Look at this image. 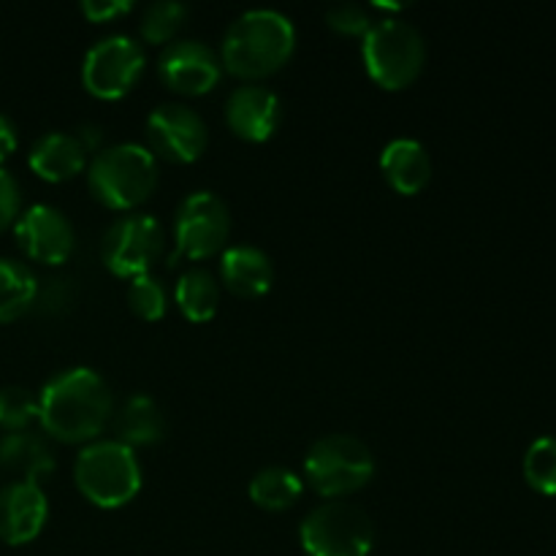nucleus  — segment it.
Instances as JSON below:
<instances>
[{"label": "nucleus", "instance_id": "nucleus-1", "mask_svg": "<svg viewBox=\"0 0 556 556\" xmlns=\"http://www.w3.org/2000/svg\"><path fill=\"white\" fill-rule=\"evenodd\" d=\"M112 416V389L90 367H71L52 375L38 394V424L43 434L60 443L87 445L101 440Z\"/></svg>", "mask_w": 556, "mask_h": 556}, {"label": "nucleus", "instance_id": "nucleus-2", "mask_svg": "<svg viewBox=\"0 0 556 556\" xmlns=\"http://www.w3.org/2000/svg\"><path fill=\"white\" fill-rule=\"evenodd\" d=\"M296 49V27L277 9H250L228 25L220 43L223 71L244 81L277 74Z\"/></svg>", "mask_w": 556, "mask_h": 556}, {"label": "nucleus", "instance_id": "nucleus-3", "mask_svg": "<svg viewBox=\"0 0 556 556\" xmlns=\"http://www.w3.org/2000/svg\"><path fill=\"white\" fill-rule=\"evenodd\" d=\"M157 157L150 147L123 141L103 147L87 166V188L92 199L114 212H134L157 188Z\"/></svg>", "mask_w": 556, "mask_h": 556}, {"label": "nucleus", "instance_id": "nucleus-4", "mask_svg": "<svg viewBox=\"0 0 556 556\" xmlns=\"http://www.w3.org/2000/svg\"><path fill=\"white\" fill-rule=\"evenodd\" d=\"M74 483L96 508H123L141 492L139 456L117 440H92L76 454Z\"/></svg>", "mask_w": 556, "mask_h": 556}, {"label": "nucleus", "instance_id": "nucleus-5", "mask_svg": "<svg viewBox=\"0 0 556 556\" xmlns=\"http://www.w3.org/2000/svg\"><path fill=\"white\" fill-rule=\"evenodd\" d=\"M362 58L375 85L383 90H405L421 76L427 43L407 20L383 16L375 20L372 30L362 38Z\"/></svg>", "mask_w": 556, "mask_h": 556}, {"label": "nucleus", "instance_id": "nucleus-6", "mask_svg": "<svg viewBox=\"0 0 556 556\" xmlns=\"http://www.w3.org/2000/svg\"><path fill=\"white\" fill-rule=\"evenodd\" d=\"M375 478V456L356 434H326L304 456V481L326 500H345Z\"/></svg>", "mask_w": 556, "mask_h": 556}, {"label": "nucleus", "instance_id": "nucleus-7", "mask_svg": "<svg viewBox=\"0 0 556 556\" xmlns=\"http://www.w3.org/2000/svg\"><path fill=\"white\" fill-rule=\"evenodd\" d=\"M299 541L307 556H367L375 527L367 510L348 500H326L304 516Z\"/></svg>", "mask_w": 556, "mask_h": 556}, {"label": "nucleus", "instance_id": "nucleus-8", "mask_svg": "<svg viewBox=\"0 0 556 556\" xmlns=\"http://www.w3.org/2000/svg\"><path fill=\"white\" fill-rule=\"evenodd\" d=\"M231 237V212L212 190H193L179 201L174 212V253L166 264L179 261H204L223 253Z\"/></svg>", "mask_w": 556, "mask_h": 556}, {"label": "nucleus", "instance_id": "nucleus-9", "mask_svg": "<svg viewBox=\"0 0 556 556\" xmlns=\"http://www.w3.org/2000/svg\"><path fill=\"white\" fill-rule=\"evenodd\" d=\"M166 248V228L155 215L125 212L103 233L101 261L114 277L134 280L152 271Z\"/></svg>", "mask_w": 556, "mask_h": 556}, {"label": "nucleus", "instance_id": "nucleus-10", "mask_svg": "<svg viewBox=\"0 0 556 556\" xmlns=\"http://www.w3.org/2000/svg\"><path fill=\"white\" fill-rule=\"evenodd\" d=\"M144 68V47L125 33H112L87 49L81 60V85L101 101H117L139 85Z\"/></svg>", "mask_w": 556, "mask_h": 556}, {"label": "nucleus", "instance_id": "nucleus-11", "mask_svg": "<svg viewBox=\"0 0 556 556\" xmlns=\"http://www.w3.org/2000/svg\"><path fill=\"white\" fill-rule=\"evenodd\" d=\"M210 130L204 117L185 103H161L147 117V147L155 157L168 163H193L204 155Z\"/></svg>", "mask_w": 556, "mask_h": 556}, {"label": "nucleus", "instance_id": "nucleus-12", "mask_svg": "<svg viewBox=\"0 0 556 556\" xmlns=\"http://www.w3.org/2000/svg\"><path fill=\"white\" fill-rule=\"evenodd\" d=\"M157 76L179 96H204L223 79L220 54L199 38H179L157 58Z\"/></svg>", "mask_w": 556, "mask_h": 556}, {"label": "nucleus", "instance_id": "nucleus-13", "mask_svg": "<svg viewBox=\"0 0 556 556\" xmlns=\"http://www.w3.org/2000/svg\"><path fill=\"white\" fill-rule=\"evenodd\" d=\"M14 237L22 253L30 261L60 266L71 258L76 233L63 210L52 204H33L16 217Z\"/></svg>", "mask_w": 556, "mask_h": 556}, {"label": "nucleus", "instance_id": "nucleus-14", "mask_svg": "<svg viewBox=\"0 0 556 556\" xmlns=\"http://www.w3.org/2000/svg\"><path fill=\"white\" fill-rule=\"evenodd\" d=\"M49 519V500L38 483L9 481L0 489V541L25 546L36 541Z\"/></svg>", "mask_w": 556, "mask_h": 556}, {"label": "nucleus", "instance_id": "nucleus-15", "mask_svg": "<svg viewBox=\"0 0 556 556\" xmlns=\"http://www.w3.org/2000/svg\"><path fill=\"white\" fill-rule=\"evenodd\" d=\"M280 117L282 103L277 98V92L269 90L266 85H258V81H244L226 101L228 128L239 139L253 141V144L271 139L277 125H280Z\"/></svg>", "mask_w": 556, "mask_h": 556}, {"label": "nucleus", "instance_id": "nucleus-16", "mask_svg": "<svg viewBox=\"0 0 556 556\" xmlns=\"http://www.w3.org/2000/svg\"><path fill=\"white\" fill-rule=\"evenodd\" d=\"M0 472L14 481L41 486V481H47L54 472V454L47 440L30 429L3 432L0 434Z\"/></svg>", "mask_w": 556, "mask_h": 556}, {"label": "nucleus", "instance_id": "nucleus-17", "mask_svg": "<svg viewBox=\"0 0 556 556\" xmlns=\"http://www.w3.org/2000/svg\"><path fill=\"white\" fill-rule=\"evenodd\" d=\"M220 282L237 296L258 299L275 282V264L255 244H233L220 255Z\"/></svg>", "mask_w": 556, "mask_h": 556}, {"label": "nucleus", "instance_id": "nucleus-18", "mask_svg": "<svg viewBox=\"0 0 556 556\" xmlns=\"http://www.w3.org/2000/svg\"><path fill=\"white\" fill-rule=\"evenodd\" d=\"M27 163L47 182H68L87 168V152L74 134L49 130L33 141Z\"/></svg>", "mask_w": 556, "mask_h": 556}, {"label": "nucleus", "instance_id": "nucleus-19", "mask_svg": "<svg viewBox=\"0 0 556 556\" xmlns=\"http://www.w3.org/2000/svg\"><path fill=\"white\" fill-rule=\"evenodd\" d=\"M380 172H383L386 182L402 195H416L432 179V157H429L427 147L416 139L389 141L380 152Z\"/></svg>", "mask_w": 556, "mask_h": 556}, {"label": "nucleus", "instance_id": "nucleus-20", "mask_svg": "<svg viewBox=\"0 0 556 556\" xmlns=\"http://www.w3.org/2000/svg\"><path fill=\"white\" fill-rule=\"evenodd\" d=\"M114 434L117 443L128 445L130 451L150 448L166 438V416L161 405L147 394H130L123 405L114 410Z\"/></svg>", "mask_w": 556, "mask_h": 556}, {"label": "nucleus", "instance_id": "nucleus-21", "mask_svg": "<svg viewBox=\"0 0 556 556\" xmlns=\"http://www.w3.org/2000/svg\"><path fill=\"white\" fill-rule=\"evenodd\" d=\"M174 302L190 324H206L215 318L217 304H220V280L201 266L182 271L174 286Z\"/></svg>", "mask_w": 556, "mask_h": 556}, {"label": "nucleus", "instance_id": "nucleus-22", "mask_svg": "<svg viewBox=\"0 0 556 556\" xmlns=\"http://www.w3.org/2000/svg\"><path fill=\"white\" fill-rule=\"evenodd\" d=\"M304 481L291 470V467L271 465L264 470L255 472L250 478L248 494L258 508L264 510H288L291 505H296V500L302 497Z\"/></svg>", "mask_w": 556, "mask_h": 556}, {"label": "nucleus", "instance_id": "nucleus-23", "mask_svg": "<svg viewBox=\"0 0 556 556\" xmlns=\"http://www.w3.org/2000/svg\"><path fill=\"white\" fill-rule=\"evenodd\" d=\"M38 293V277L16 258H0V324L16 320L33 309Z\"/></svg>", "mask_w": 556, "mask_h": 556}, {"label": "nucleus", "instance_id": "nucleus-24", "mask_svg": "<svg viewBox=\"0 0 556 556\" xmlns=\"http://www.w3.org/2000/svg\"><path fill=\"white\" fill-rule=\"evenodd\" d=\"M190 9L179 0H157V3L147 5L141 14L139 33L147 43H172L174 36L182 30L185 20H188Z\"/></svg>", "mask_w": 556, "mask_h": 556}, {"label": "nucleus", "instance_id": "nucleus-25", "mask_svg": "<svg viewBox=\"0 0 556 556\" xmlns=\"http://www.w3.org/2000/svg\"><path fill=\"white\" fill-rule=\"evenodd\" d=\"M525 478L538 494H556V438H538L525 454Z\"/></svg>", "mask_w": 556, "mask_h": 556}, {"label": "nucleus", "instance_id": "nucleus-26", "mask_svg": "<svg viewBox=\"0 0 556 556\" xmlns=\"http://www.w3.org/2000/svg\"><path fill=\"white\" fill-rule=\"evenodd\" d=\"M128 307L144 320H161L168 313V291L163 280L152 271L128 280Z\"/></svg>", "mask_w": 556, "mask_h": 556}, {"label": "nucleus", "instance_id": "nucleus-27", "mask_svg": "<svg viewBox=\"0 0 556 556\" xmlns=\"http://www.w3.org/2000/svg\"><path fill=\"white\" fill-rule=\"evenodd\" d=\"M38 421V396L25 386H3L0 389V429L22 432Z\"/></svg>", "mask_w": 556, "mask_h": 556}, {"label": "nucleus", "instance_id": "nucleus-28", "mask_svg": "<svg viewBox=\"0 0 556 556\" xmlns=\"http://www.w3.org/2000/svg\"><path fill=\"white\" fill-rule=\"evenodd\" d=\"M326 25L331 30L342 33V36L351 38H364L372 30L375 20L369 16V11L358 3H334L326 11Z\"/></svg>", "mask_w": 556, "mask_h": 556}, {"label": "nucleus", "instance_id": "nucleus-29", "mask_svg": "<svg viewBox=\"0 0 556 556\" xmlns=\"http://www.w3.org/2000/svg\"><path fill=\"white\" fill-rule=\"evenodd\" d=\"M22 215V190L14 174L0 166V231L14 226Z\"/></svg>", "mask_w": 556, "mask_h": 556}, {"label": "nucleus", "instance_id": "nucleus-30", "mask_svg": "<svg viewBox=\"0 0 556 556\" xmlns=\"http://www.w3.org/2000/svg\"><path fill=\"white\" fill-rule=\"evenodd\" d=\"M65 304H71L68 280H43V282H38L36 304H33V307L43 309V313H60Z\"/></svg>", "mask_w": 556, "mask_h": 556}, {"label": "nucleus", "instance_id": "nucleus-31", "mask_svg": "<svg viewBox=\"0 0 556 556\" xmlns=\"http://www.w3.org/2000/svg\"><path fill=\"white\" fill-rule=\"evenodd\" d=\"M79 9L87 20L98 25V22H112L117 20V16L130 14V11H134V3H130V0H85Z\"/></svg>", "mask_w": 556, "mask_h": 556}, {"label": "nucleus", "instance_id": "nucleus-32", "mask_svg": "<svg viewBox=\"0 0 556 556\" xmlns=\"http://www.w3.org/2000/svg\"><path fill=\"white\" fill-rule=\"evenodd\" d=\"M76 139H79V144L85 147L87 155H98V152L106 147V130H103V125L98 123H81L79 128H76Z\"/></svg>", "mask_w": 556, "mask_h": 556}, {"label": "nucleus", "instance_id": "nucleus-33", "mask_svg": "<svg viewBox=\"0 0 556 556\" xmlns=\"http://www.w3.org/2000/svg\"><path fill=\"white\" fill-rule=\"evenodd\" d=\"M16 144H20V134H16L14 119L0 112V163L16 150Z\"/></svg>", "mask_w": 556, "mask_h": 556}]
</instances>
